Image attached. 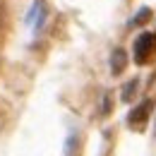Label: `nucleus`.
Segmentation results:
<instances>
[{"label":"nucleus","mask_w":156,"mask_h":156,"mask_svg":"<svg viewBox=\"0 0 156 156\" xmlns=\"http://www.w3.org/2000/svg\"><path fill=\"white\" fill-rule=\"evenodd\" d=\"M154 53H156V34L144 31V34L135 41V62L137 65H144V62H149V58H151Z\"/></svg>","instance_id":"obj_1"},{"label":"nucleus","mask_w":156,"mask_h":156,"mask_svg":"<svg viewBox=\"0 0 156 156\" xmlns=\"http://www.w3.org/2000/svg\"><path fill=\"white\" fill-rule=\"evenodd\" d=\"M151 108H154V101H151V98H147V101H142L139 106H135V108L130 111V115H127V122H130V127H135V130H142V127L147 125L149 115H151Z\"/></svg>","instance_id":"obj_2"},{"label":"nucleus","mask_w":156,"mask_h":156,"mask_svg":"<svg viewBox=\"0 0 156 156\" xmlns=\"http://www.w3.org/2000/svg\"><path fill=\"white\" fill-rule=\"evenodd\" d=\"M46 17H48V7H46V2H43V0H34L31 10H29V15H27V24L34 27V29L39 31L41 27H43V22H46Z\"/></svg>","instance_id":"obj_3"},{"label":"nucleus","mask_w":156,"mask_h":156,"mask_svg":"<svg viewBox=\"0 0 156 156\" xmlns=\"http://www.w3.org/2000/svg\"><path fill=\"white\" fill-rule=\"evenodd\" d=\"M127 67V51L125 48H115L111 53V72L113 75H122Z\"/></svg>","instance_id":"obj_4"},{"label":"nucleus","mask_w":156,"mask_h":156,"mask_svg":"<svg viewBox=\"0 0 156 156\" xmlns=\"http://www.w3.org/2000/svg\"><path fill=\"white\" fill-rule=\"evenodd\" d=\"M137 87H139V79H130V82L122 87V94H120V98H122L125 103H130V101L135 98V94H137Z\"/></svg>","instance_id":"obj_5"},{"label":"nucleus","mask_w":156,"mask_h":156,"mask_svg":"<svg viewBox=\"0 0 156 156\" xmlns=\"http://www.w3.org/2000/svg\"><path fill=\"white\" fill-rule=\"evenodd\" d=\"M149 20H151V10L149 7H139L137 15L130 20V27H142V24H147Z\"/></svg>","instance_id":"obj_6"},{"label":"nucleus","mask_w":156,"mask_h":156,"mask_svg":"<svg viewBox=\"0 0 156 156\" xmlns=\"http://www.w3.org/2000/svg\"><path fill=\"white\" fill-rule=\"evenodd\" d=\"M77 154H79V137L72 132L65 139V156H77Z\"/></svg>","instance_id":"obj_7"},{"label":"nucleus","mask_w":156,"mask_h":156,"mask_svg":"<svg viewBox=\"0 0 156 156\" xmlns=\"http://www.w3.org/2000/svg\"><path fill=\"white\" fill-rule=\"evenodd\" d=\"M111 111H113V98H111V94H106L103 103H101V115H111Z\"/></svg>","instance_id":"obj_8"},{"label":"nucleus","mask_w":156,"mask_h":156,"mask_svg":"<svg viewBox=\"0 0 156 156\" xmlns=\"http://www.w3.org/2000/svg\"><path fill=\"white\" fill-rule=\"evenodd\" d=\"M5 12H7V5H5V2H0V29H5V27H7V17H5Z\"/></svg>","instance_id":"obj_9"}]
</instances>
